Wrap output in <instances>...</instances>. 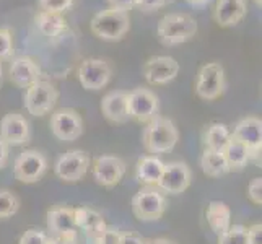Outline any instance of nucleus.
<instances>
[{
    "instance_id": "nucleus-20",
    "label": "nucleus",
    "mask_w": 262,
    "mask_h": 244,
    "mask_svg": "<svg viewBox=\"0 0 262 244\" xmlns=\"http://www.w3.org/2000/svg\"><path fill=\"white\" fill-rule=\"evenodd\" d=\"M49 236H62V234H77V225H75V213L74 209L64 205L52 207L48 210L46 215Z\"/></svg>"
},
{
    "instance_id": "nucleus-28",
    "label": "nucleus",
    "mask_w": 262,
    "mask_h": 244,
    "mask_svg": "<svg viewBox=\"0 0 262 244\" xmlns=\"http://www.w3.org/2000/svg\"><path fill=\"white\" fill-rule=\"evenodd\" d=\"M20 210V198L10 191H0V220H7Z\"/></svg>"
},
{
    "instance_id": "nucleus-10",
    "label": "nucleus",
    "mask_w": 262,
    "mask_h": 244,
    "mask_svg": "<svg viewBox=\"0 0 262 244\" xmlns=\"http://www.w3.org/2000/svg\"><path fill=\"white\" fill-rule=\"evenodd\" d=\"M127 109L130 119L148 124L158 116V98L147 88H135L127 93Z\"/></svg>"
},
{
    "instance_id": "nucleus-38",
    "label": "nucleus",
    "mask_w": 262,
    "mask_h": 244,
    "mask_svg": "<svg viewBox=\"0 0 262 244\" xmlns=\"http://www.w3.org/2000/svg\"><path fill=\"white\" fill-rule=\"evenodd\" d=\"M48 244H78V234H62V236H49Z\"/></svg>"
},
{
    "instance_id": "nucleus-8",
    "label": "nucleus",
    "mask_w": 262,
    "mask_h": 244,
    "mask_svg": "<svg viewBox=\"0 0 262 244\" xmlns=\"http://www.w3.org/2000/svg\"><path fill=\"white\" fill-rule=\"evenodd\" d=\"M51 132L60 142H74L83 134V121L72 107H62L51 116Z\"/></svg>"
},
{
    "instance_id": "nucleus-25",
    "label": "nucleus",
    "mask_w": 262,
    "mask_h": 244,
    "mask_svg": "<svg viewBox=\"0 0 262 244\" xmlns=\"http://www.w3.org/2000/svg\"><path fill=\"white\" fill-rule=\"evenodd\" d=\"M231 140V129L227 124L222 122H213L204 132V147L205 150H212V151H222L225 147L228 145V142Z\"/></svg>"
},
{
    "instance_id": "nucleus-30",
    "label": "nucleus",
    "mask_w": 262,
    "mask_h": 244,
    "mask_svg": "<svg viewBox=\"0 0 262 244\" xmlns=\"http://www.w3.org/2000/svg\"><path fill=\"white\" fill-rule=\"evenodd\" d=\"M42 12L51 13H66L74 5V0H38Z\"/></svg>"
},
{
    "instance_id": "nucleus-18",
    "label": "nucleus",
    "mask_w": 262,
    "mask_h": 244,
    "mask_svg": "<svg viewBox=\"0 0 262 244\" xmlns=\"http://www.w3.org/2000/svg\"><path fill=\"white\" fill-rule=\"evenodd\" d=\"M248 13V0H216L213 20L220 28H233Z\"/></svg>"
},
{
    "instance_id": "nucleus-4",
    "label": "nucleus",
    "mask_w": 262,
    "mask_h": 244,
    "mask_svg": "<svg viewBox=\"0 0 262 244\" xmlns=\"http://www.w3.org/2000/svg\"><path fill=\"white\" fill-rule=\"evenodd\" d=\"M166 195L155 186H143L132 198V212L140 221H157L166 212Z\"/></svg>"
},
{
    "instance_id": "nucleus-34",
    "label": "nucleus",
    "mask_w": 262,
    "mask_h": 244,
    "mask_svg": "<svg viewBox=\"0 0 262 244\" xmlns=\"http://www.w3.org/2000/svg\"><path fill=\"white\" fill-rule=\"evenodd\" d=\"M173 0H135V7L142 12H155L158 8H163L165 5L171 4Z\"/></svg>"
},
{
    "instance_id": "nucleus-9",
    "label": "nucleus",
    "mask_w": 262,
    "mask_h": 244,
    "mask_svg": "<svg viewBox=\"0 0 262 244\" xmlns=\"http://www.w3.org/2000/svg\"><path fill=\"white\" fill-rule=\"evenodd\" d=\"M90 169V157L82 150H69L56 161L54 173L64 183H78Z\"/></svg>"
},
{
    "instance_id": "nucleus-41",
    "label": "nucleus",
    "mask_w": 262,
    "mask_h": 244,
    "mask_svg": "<svg viewBox=\"0 0 262 244\" xmlns=\"http://www.w3.org/2000/svg\"><path fill=\"white\" fill-rule=\"evenodd\" d=\"M148 244H176V242L168 238H155V239H148Z\"/></svg>"
},
{
    "instance_id": "nucleus-39",
    "label": "nucleus",
    "mask_w": 262,
    "mask_h": 244,
    "mask_svg": "<svg viewBox=\"0 0 262 244\" xmlns=\"http://www.w3.org/2000/svg\"><path fill=\"white\" fill-rule=\"evenodd\" d=\"M107 4H110L113 8H119V10L129 12L135 7V0H107Z\"/></svg>"
},
{
    "instance_id": "nucleus-7",
    "label": "nucleus",
    "mask_w": 262,
    "mask_h": 244,
    "mask_svg": "<svg viewBox=\"0 0 262 244\" xmlns=\"http://www.w3.org/2000/svg\"><path fill=\"white\" fill-rule=\"evenodd\" d=\"M227 88V80H225V70L216 62H210L199 69L197 80H195V93L205 101H212L223 95Z\"/></svg>"
},
{
    "instance_id": "nucleus-43",
    "label": "nucleus",
    "mask_w": 262,
    "mask_h": 244,
    "mask_svg": "<svg viewBox=\"0 0 262 244\" xmlns=\"http://www.w3.org/2000/svg\"><path fill=\"white\" fill-rule=\"evenodd\" d=\"M2 74H4V69H2V62H0V83H2Z\"/></svg>"
},
{
    "instance_id": "nucleus-22",
    "label": "nucleus",
    "mask_w": 262,
    "mask_h": 244,
    "mask_svg": "<svg viewBox=\"0 0 262 244\" xmlns=\"http://www.w3.org/2000/svg\"><path fill=\"white\" fill-rule=\"evenodd\" d=\"M165 163L155 155H143L137 160L135 166V178L142 186H155L163 174Z\"/></svg>"
},
{
    "instance_id": "nucleus-11",
    "label": "nucleus",
    "mask_w": 262,
    "mask_h": 244,
    "mask_svg": "<svg viewBox=\"0 0 262 244\" xmlns=\"http://www.w3.org/2000/svg\"><path fill=\"white\" fill-rule=\"evenodd\" d=\"M231 137L241 142L251 151V161L260 166L262 147V121L259 117H245L231 130Z\"/></svg>"
},
{
    "instance_id": "nucleus-19",
    "label": "nucleus",
    "mask_w": 262,
    "mask_h": 244,
    "mask_svg": "<svg viewBox=\"0 0 262 244\" xmlns=\"http://www.w3.org/2000/svg\"><path fill=\"white\" fill-rule=\"evenodd\" d=\"M42 72L41 67L36 64V60L28 57V56H21L16 57L12 65H10V81L18 86V88H28L36 81L42 80Z\"/></svg>"
},
{
    "instance_id": "nucleus-6",
    "label": "nucleus",
    "mask_w": 262,
    "mask_h": 244,
    "mask_svg": "<svg viewBox=\"0 0 262 244\" xmlns=\"http://www.w3.org/2000/svg\"><path fill=\"white\" fill-rule=\"evenodd\" d=\"M48 158L38 150H25L13 163V176L25 184H34L46 174Z\"/></svg>"
},
{
    "instance_id": "nucleus-24",
    "label": "nucleus",
    "mask_w": 262,
    "mask_h": 244,
    "mask_svg": "<svg viewBox=\"0 0 262 244\" xmlns=\"http://www.w3.org/2000/svg\"><path fill=\"white\" fill-rule=\"evenodd\" d=\"M34 25L38 31L49 39H56L67 30V23L60 13L51 12H39L34 15Z\"/></svg>"
},
{
    "instance_id": "nucleus-40",
    "label": "nucleus",
    "mask_w": 262,
    "mask_h": 244,
    "mask_svg": "<svg viewBox=\"0 0 262 244\" xmlns=\"http://www.w3.org/2000/svg\"><path fill=\"white\" fill-rule=\"evenodd\" d=\"M8 157H10V147H8L7 143L0 139V169L5 168Z\"/></svg>"
},
{
    "instance_id": "nucleus-27",
    "label": "nucleus",
    "mask_w": 262,
    "mask_h": 244,
    "mask_svg": "<svg viewBox=\"0 0 262 244\" xmlns=\"http://www.w3.org/2000/svg\"><path fill=\"white\" fill-rule=\"evenodd\" d=\"M201 168L204 174L210 178H220L230 173V168L227 165L222 151H212V150H204L201 157Z\"/></svg>"
},
{
    "instance_id": "nucleus-12",
    "label": "nucleus",
    "mask_w": 262,
    "mask_h": 244,
    "mask_svg": "<svg viewBox=\"0 0 262 244\" xmlns=\"http://www.w3.org/2000/svg\"><path fill=\"white\" fill-rule=\"evenodd\" d=\"M192 181V171L186 163L174 161V163H165L163 174H161L157 187L165 195H178L183 194L186 189L191 186Z\"/></svg>"
},
{
    "instance_id": "nucleus-21",
    "label": "nucleus",
    "mask_w": 262,
    "mask_h": 244,
    "mask_svg": "<svg viewBox=\"0 0 262 244\" xmlns=\"http://www.w3.org/2000/svg\"><path fill=\"white\" fill-rule=\"evenodd\" d=\"M101 111L110 122L125 124L130 119L127 109V92H122V90L110 92L101 101Z\"/></svg>"
},
{
    "instance_id": "nucleus-17",
    "label": "nucleus",
    "mask_w": 262,
    "mask_h": 244,
    "mask_svg": "<svg viewBox=\"0 0 262 244\" xmlns=\"http://www.w3.org/2000/svg\"><path fill=\"white\" fill-rule=\"evenodd\" d=\"M75 213V225L77 230L85 233V238L88 241V244H98L101 234L106 230V221L103 218V215L96 212L95 209H90L86 205L78 207V209H74Z\"/></svg>"
},
{
    "instance_id": "nucleus-15",
    "label": "nucleus",
    "mask_w": 262,
    "mask_h": 244,
    "mask_svg": "<svg viewBox=\"0 0 262 244\" xmlns=\"http://www.w3.org/2000/svg\"><path fill=\"white\" fill-rule=\"evenodd\" d=\"M31 130L30 122L25 119V116L18 113L5 114L0 119V139L8 147H20L30 142Z\"/></svg>"
},
{
    "instance_id": "nucleus-13",
    "label": "nucleus",
    "mask_w": 262,
    "mask_h": 244,
    "mask_svg": "<svg viewBox=\"0 0 262 244\" xmlns=\"http://www.w3.org/2000/svg\"><path fill=\"white\" fill-rule=\"evenodd\" d=\"M125 171H127L125 161L119 157H113V155L98 157V158H95L93 165H92L93 179L99 186L110 187V189L121 183Z\"/></svg>"
},
{
    "instance_id": "nucleus-29",
    "label": "nucleus",
    "mask_w": 262,
    "mask_h": 244,
    "mask_svg": "<svg viewBox=\"0 0 262 244\" xmlns=\"http://www.w3.org/2000/svg\"><path fill=\"white\" fill-rule=\"evenodd\" d=\"M219 244H248V228L243 225H231L230 230L219 238Z\"/></svg>"
},
{
    "instance_id": "nucleus-36",
    "label": "nucleus",
    "mask_w": 262,
    "mask_h": 244,
    "mask_svg": "<svg viewBox=\"0 0 262 244\" xmlns=\"http://www.w3.org/2000/svg\"><path fill=\"white\" fill-rule=\"evenodd\" d=\"M121 244H148V239L135 231H122Z\"/></svg>"
},
{
    "instance_id": "nucleus-1",
    "label": "nucleus",
    "mask_w": 262,
    "mask_h": 244,
    "mask_svg": "<svg viewBox=\"0 0 262 244\" xmlns=\"http://www.w3.org/2000/svg\"><path fill=\"white\" fill-rule=\"evenodd\" d=\"M179 140V132L176 124L168 119V117L157 116L155 119L147 124L143 129L142 142L143 147L151 155H165V153L173 151Z\"/></svg>"
},
{
    "instance_id": "nucleus-5",
    "label": "nucleus",
    "mask_w": 262,
    "mask_h": 244,
    "mask_svg": "<svg viewBox=\"0 0 262 244\" xmlns=\"http://www.w3.org/2000/svg\"><path fill=\"white\" fill-rule=\"evenodd\" d=\"M59 92L57 88L46 80H39L25 90L23 104L25 109L31 116L41 117L48 114L57 103Z\"/></svg>"
},
{
    "instance_id": "nucleus-26",
    "label": "nucleus",
    "mask_w": 262,
    "mask_h": 244,
    "mask_svg": "<svg viewBox=\"0 0 262 244\" xmlns=\"http://www.w3.org/2000/svg\"><path fill=\"white\" fill-rule=\"evenodd\" d=\"M223 157L227 160V165L230 171H243L246 168L248 163H251V151L246 145H243L241 142L231 140L228 142V145L223 150Z\"/></svg>"
},
{
    "instance_id": "nucleus-14",
    "label": "nucleus",
    "mask_w": 262,
    "mask_h": 244,
    "mask_svg": "<svg viewBox=\"0 0 262 244\" xmlns=\"http://www.w3.org/2000/svg\"><path fill=\"white\" fill-rule=\"evenodd\" d=\"M111 65L103 59H86L78 67V80L88 92H99L110 83Z\"/></svg>"
},
{
    "instance_id": "nucleus-33",
    "label": "nucleus",
    "mask_w": 262,
    "mask_h": 244,
    "mask_svg": "<svg viewBox=\"0 0 262 244\" xmlns=\"http://www.w3.org/2000/svg\"><path fill=\"white\" fill-rule=\"evenodd\" d=\"M248 197L252 204H262V178H254L248 184Z\"/></svg>"
},
{
    "instance_id": "nucleus-31",
    "label": "nucleus",
    "mask_w": 262,
    "mask_h": 244,
    "mask_svg": "<svg viewBox=\"0 0 262 244\" xmlns=\"http://www.w3.org/2000/svg\"><path fill=\"white\" fill-rule=\"evenodd\" d=\"M49 241V234L42 230H38V228H30L26 230L18 244H48Z\"/></svg>"
},
{
    "instance_id": "nucleus-3",
    "label": "nucleus",
    "mask_w": 262,
    "mask_h": 244,
    "mask_svg": "<svg viewBox=\"0 0 262 244\" xmlns=\"http://www.w3.org/2000/svg\"><path fill=\"white\" fill-rule=\"evenodd\" d=\"M130 28L129 12L119 10V8H106V10L98 12L92 21H90V30L99 39L104 41H121L125 33Z\"/></svg>"
},
{
    "instance_id": "nucleus-42",
    "label": "nucleus",
    "mask_w": 262,
    "mask_h": 244,
    "mask_svg": "<svg viewBox=\"0 0 262 244\" xmlns=\"http://www.w3.org/2000/svg\"><path fill=\"white\" fill-rule=\"evenodd\" d=\"M189 5H194V7H202V5H207L210 2V0H186Z\"/></svg>"
},
{
    "instance_id": "nucleus-32",
    "label": "nucleus",
    "mask_w": 262,
    "mask_h": 244,
    "mask_svg": "<svg viewBox=\"0 0 262 244\" xmlns=\"http://www.w3.org/2000/svg\"><path fill=\"white\" fill-rule=\"evenodd\" d=\"M13 54L12 31L8 28H0V60L10 59Z\"/></svg>"
},
{
    "instance_id": "nucleus-37",
    "label": "nucleus",
    "mask_w": 262,
    "mask_h": 244,
    "mask_svg": "<svg viewBox=\"0 0 262 244\" xmlns=\"http://www.w3.org/2000/svg\"><path fill=\"white\" fill-rule=\"evenodd\" d=\"M248 244H262V225L254 223L248 228Z\"/></svg>"
},
{
    "instance_id": "nucleus-44",
    "label": "nucleus",
    "mask_w": 262,
    "mask_h": 244,
    "mask_svg": "<svg viewBox=\"0 0 262 244\" xmlns=\"http://www.w3.org/2000/svg\"><path fill=\"white\" fill-rule=\"evenodd\" d=\"M254 2H256V5H257V7H260V5H262V0H254Z\"/></svg>"
},
{
    "instance_id": "nucleus-16",
    "label": "nucleus",
    "mask_w": 262,
    "mask_h": 244,
    "mask_svg": "<svg viewBox=\"0 0 262 244\" xmlns=\"http://www.w3.org/2000/svg\"><path fill=\"white\" fill-rule=\"evenodd\" d=\"M142 72L150 85H166L178 77L179 64L173 57L155 56L143 64Z\"/></svg>"
},
{
    "instance_id": "nucleus-35",
    "label": "nucleus",
    "mask_w": 262,
    "mask_h": 244,
    "mask_svg": "<svg viewBox=\"0 0 262 244\" xmlns=\"http://www.w3.org/2000/svg\"><path fill=\"white\" fill-rule=\"evenodd\" d=\"M122 239V231L114 227H106L104 233L101 234L98 244H121Z\"/></svg>"
},
{
    "instance_id": "nucleus-23",
    "label": "nucleus",
    "mask_w": 262,
    "mask_h": 244,
    "mask_svg": "<svg viewBox=\"0 0 262 244\" xmlns=\"http://www.w3.org/2000/svg\"><path fill=\"white\" fill-rule=\"evenodd\" d=\"M207 223H209L210 230L220 238L231 227L230 207L222 201H212L207 207Z\"/></svg>"
},
{
    "instance_id": "nucleus-2",
    "label": "nucleus",
    "mask_w": 262,
    "mask_h": 244,
    "mask_svg": "<svg viewBox=\"0 0 262 244\" xmlns=\"http://www.w3.org/2000/svg\"><path fill=\"white\" fill-rule=\"evenodd\" d=\"M197 33V21L187 13H168L158 21L157 36L163 46H178L192 39Z\"/></svg>"
}]
</instances>
